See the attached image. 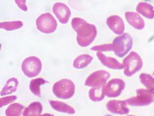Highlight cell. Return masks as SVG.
I'll return each mask as SVG.
<instances>
[{"label":"cell","instance_id":"26","mask_svg":"<svg viewBox=\"0 0 154 116\" xmlns=\"http://www.w3.org/2000/svg\"><path fill=\"white\" fill-rule=\"evenodd\" d=\"M40 116H54L53 114H45L42 115H40Z\"/></svg>","mask_w":154,"mask_h":116},{"label":"cell","instance_id":"5","mask_svg":"<svg viewBox=\"0 0 154 116\" xmlns=\"http://www.w3.org/2000/svg\"><path fill=\"white\" fill-rule=\"evenodd\" d=\"M21 68L25 76L29 78H34L41 72V61L36 56H29L23 61Z\"/></svg>","mask_w":154,"mask_h":116},{"label":"cell","instance_id":"8","mask_svg":"<svg viewBox=\"0 0 154 116\" xmlns=\"http://www.w3.org/2000/svg\"><path fill=\"white\" fill-rule=\"evenodd\" d=\"M52 11L62 24H66L71 17V11L64 3H56L52 7Z\"/></svg>","mask_w":154,"mask_h":116},{"label":"cell","instance_id":"22","mask_svg":"<svg viewBox=\"0 0 154 116\" xmlns=\"http://www.w3.org/2000/svg\"><path fill=\"white\" fill-rule=\"evenodd\" d=\"M24 107L23 105L15 103L7 108L5 110V115L6 116H21Z\"/></svg>","mask_w":154,"mask_h":116},{"label":"cell","instance_id":"11","mask_svg":"<svg viewBox=\"0 0 154 116\" xmlns=\"http://www.w3.org/2000/svg\"><path fill=\"white\" fill-rule=\"evenodd\" d=\"M106 25L116 34L120 35L125 31V23L119 16L112 15L106 19Z\"/></svg>","mask_w":154,"mask_h":116},{"label":"cell","instance_id":"2","mask_svg":"<svg viewBox=\"0 0 154 116\" xmlns=\"http://www.w3.org/2000/svg\"><path fill=\"white\" fill-rule=\"evenodd\" d=\"M132 44L131 36L128 33H125L114 39L112 44L97 45L91 47V50L97 52L112 51L116 56L121 58L132 49Z\"/></svg>","mask_w":154,"mask_h":116},{"label":"cell","instance_id":"18","mask_svg":"<svg viewBox=\"0 0 154 116\" xmlns=\"http://www.w3.org/2000/svg\"><path fill=\"white\" fill-rule=\"evenodd\" d=\"M136 11L147 18L152 19L154 17V9L148 3L143 2L140 3L137 6Z\"/></svg>","mask_w":154,"mask_h":116},{"label":"cell","instance_id":"1","mask_svg":"<svg viewBox=\"0 0 154 116\" xmlns=\"http://www.w3.org/2000/svg\"><path fill=\"white\" fill-rule=\"evenodd\" d=\"M71 24L73 29L77 33L76 40L78 44L82 47H86L91 45L97 33L96 27L79 17L73 18Z\"/></svg>","mask_w":154,"mask_h":116},{"label":"cell","instance_id":"23","mask_svg":"<svg viewBox=\"0 0 154 116\" xmlns=\"http://www.w3.org/2000/svg\"><path fill=\"white\" fill-rule=\"evenodd\" d=\"M23 26V23L22 21H14L10 22H1L0 23V27L1 29H3L6 31H11L13 30L19 29L21 28Z\"/></svg>","mask_w":154,"mask_h":116},{"label":"cell","instance_id":"16","mask_svg":"<svg viewBox=\"0 0 154 116\" xmlns=\"http://www.w3.org/2000/svg\"><path fill=\"white\" fill-rule=\"evenodd\" d=\"M42 110V105L40 102H32L23 111V116H40Z\"/></svg>","mask_w":154,"mask_h":116},{"label":"cell","instance_id":"7","mask_svg":"<svg viewBox=\"0 0 154 116\" xmlns=\"http://www.w3.org/2000/svg\"><path fill=\"white\" fill-rule=\"evenodd\" d=\"M110 77V74L105 71H97L90 74L85 82L86 86L96 88L103 86Z\"/></svg>","mask_w":154,"mask_h":116},{"label":"cell","instance_id":"9","mask_svg":"<svg viewBox=\"0 0 154 116\" xmlns=\"http://www.w3.org/2000/svg\"><path fill=\"white\" fill-rule=\"evenodd\" d=\"M125 88V83L120 79H113L109 81L104 87L105 95L108 97H116Z\"/></svg>","mask_w":154,"mask_h":116},{"label":"cell","instance_id":"17","mask_svg":"<svg viewBox=\"0 0 154 116\" xmlns=\"http://www.w3.org/2000/svg\"><path fill=\"white\" fill-rule=\"evenodd\" d=\"M93 57L89 55H81L78 56L73 62V66L77 69L84 68L93 61Z\"/></svg>","mask_w":154,"mask_h":116},{"label":"cell","instance_id":"21","mask_svg":"<svg viewBox=\"0 0 154 116\" xmlns=\"http://www.w3.org/2000/svg\"><path fill=\"white\" fill-rule=\"evenodd\" d=\"M105 92L104 86H100V87L93 88L89 92V98L93 102H99L105 98Z\"/></svg>","mask_w":154,"mask_h":116},{"label":"cell","instance_id":"10","mask_svg":"<svg viewBox=\"0 0 154 116\" xmlns=\"http://www.w3.org/2000/svg\"><path fill=\"white\" fill-rule=\"evenodd\" d=\"M136 97L130 98L127 100L129 104L134 105H143L149 104L153 101V94L144 89H139L137 91Z\"/></svg>","mask_w":154,"mask_h":116},{"label":"cell","instance_id":"14","mask_svg":"<svg viewBox=\"0 0 154 116\" xmlns=\"http://www.w3.org/2000/svg\"><path fill=\"white\" fill-rule=\"evenodd\" d=\"M125 17L130 25L137 29H142L144 27V21L138 13L134 12H126Z\"/></svg>","mask_w":154,"mask_h":116},{"label":"cell","instance_id":"12","mask_svg":"<svg viewBox=\"0 0 154 116\" xmlns=\"http://www.w3.org/2000/svg\"><path fill=\"white\" fill-rule=\"evenodd\" d=\"M97 56L99 61H101L102 64L106 66V67L116 70H120L125 68L124 64H120L117 60L112 57H108V56L103 54L101 52H97Z\"/></svg>","mask_w":154,"mask_h":116},{"label":"cell","instance_id":"24","mask_svg":"<svg viewBox=\"0 0 154 116\" xmlns=\"http://www.w3.org/2000/svg\"><path fill=\"white\" fill-rule=\"evenodd\" d=\"M17 99V96H8V97L2 98L0 99V107L2 108L3 106L8 105L10 103L13 102Z\"/></svg>","mask_w":154,"mask_h":116},{"label":"cell","instance_id":"6","mask_svg":"<svg viewBox=\"0 0 154 116\" xmlns=\"http://www.w3.org/2000/svg\"><path fill=\"white\" fill-rule=\"evenodd\" d=\"M123 64L125 66V74L131 76L142 68V61L136 52H131L123 60Z\"/></svg>","mask_w":154,"mask_h":116},{"label":"cell","instance_id":"15","mask_svg":"<svg viewBox=\"0 0 154 116\" xmlns=\"http://www.w3.org/2000/svg\"><path fill=\"white\" fill-rule=\"evenodd\" d=\"M49 104L51 107L54 109V110L66 113L68 114H74L75 113V109H73L71 106L65 104V103L59 102V101H54V100H49Z\"/></svg>","mask_w":154,"mask_h":116},{"label":"cell","instance_id":"19","mask_svg":"<svg viewBox=\"0 0 154 116\" xmlns=\"http://www.w3.org/2000/svg\"><path fill=\"white\" fill-rule=\"evenodd\" d=\"M19 82L16 78H11L7 81L4 87L1 91V96L12 94L16 91L18 87Z\"/></svg>","mask_w":154,"mask_h":116},{"label":"cell","instance_id":"25","mask_svg":"<svg viewBox=\"0 0 154 116\" xmlns=\"http://www.w3.org/2000/svg\"><path fill=\"white\" fill-rule=\"evenodd\" d=\"M15 3L17 4L19 8H21L23 11H27V7L26 6V1H15Z\"/></svg>","mask_w":154,"mask_h":116},{"label":"cell","instance_id":"4","mask_svg":"<svg viewBox=\"0 0 154 116\" xmlns=\"http://www.w3.org/2000/svg\"><path fill=\"white\" fill-rule=\"evenodd\" d=\"M36 28L41 33L50 34L54 32L57 29V22L50 13H43L36 21Z\"/></svg>","mask_w":154,"mask_h":116},{"label":"cell","instance_id":"3","mask_svg":"<svg viewBox=\"0 0 154 116\" xmlns=\"http://www.w3.org/2000/svg\"><path fill=\"white\" fill-rule=\"evenodd\" d=\"M52 92L57 98L69 99L75 94V84L71 80L62 79L54 84Z\"/></svg>","mask_w":154,"mask_h":116},{"label":"cell","instance_id":"20","mask_svg":"<svg viewBox=\"0 0 154 116\" xmlns=\"http://www.w3.org/2000/svg\"><path fill=\"white\" fill-rule=\"evenodd\" d=\"M46 83H48V81L45 80L43 78H36L33 79L30 82L29 84V88L31 89V91L33 94L38 96V97H41V89H40V86L41 85H43Z\"/></svg>","mask_w":154,"mask_h":116},{"label":"cell","instance_id":"13","mask_svg":"<svg viewBox=\"0 0 154 116\" xmlns=\"http://www.w3.org/2000/svg\"><path fill=\"white\" fill-rule=\"evenodd\" d=\"M106 108L110 112L114 114H128L129 110L126 108L125 102H119L116 100L110 101L106 104Z\"/></svg>","mask_w":154,"mask_h":116}]
</instances>
